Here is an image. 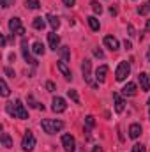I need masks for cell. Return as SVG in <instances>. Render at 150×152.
<instances>
[{
    "mask_svg": "<svg viewBox=\"0 0 150 152\" xmlns=\"http://www.w3.org/2000/svg\"><path fill=\"white\" fill-rule=\"evenodd\" d=\"M41 127L46 134H57L64 129V122L57 120V118H44V120H41Z\"/></svg>",
    "mask_w": 150,
    "mask_h": 152,
    "instance_id": "6da1fadb",
    "label": "cell"
},
{
    "mask_svg": "<svg viewBox=\"0 0 150 152\" xmlns=\"http://www.w3.org/2000/svg\"><path fill=\"white\" fill-rule=\"evenodd\" d=\"M7 112L12 115L14 118H21V120L28 118V112L25 110V104H23L20 99H16L14 103H9V104H7Z\"/></svg>",
    "mask_w": 150,
    "mask_h": 152,
    "instance_id": "7a4b0ae2",
    "label": "cell"
},
{
    "mask_svg": "<svg viewBox=\"0 0 150 152\" xmlns=\"http://www.w3.org/2000/svg\"><path fill=\"white\" fill-rule=\"evenodd\" d=\"M129 75H131V64L125 62V60H122V62L117 66V71H115V78H117V81H124Z\"/></svg>",
    "mask_w": 150,
    "mask_h": 152,
    "instance_id": "3957f363",
    "label": "cell"
},
{
    "mask_svg": "<svg viewBox=\"0 0 150 152\" xmlns=\"http://www.w3.org/2000/svg\"><path fill=\"white\" fill-rule=\"evenodd\" d=\"M36 143H37V140H36L34 133H32V131H25L23 140H21V149H23V151H27V152H30V151H34Z\"/></svg>",
    "mask_w": 150,
    "mask_h": 152,
    "instance_id": "277c9868",
    "label": "cell"
},
{
    "mask_svg": "<svg viewBox=\"0 0 150 152\" xmlns=\"http://www.w3.org/2000/svg\"><path fill=\"white\" fill-rule=\"evenodd\" d=\"M81 73H83V80H85L88 85L95 87V83H94V80H92V62H90L88 58L83 60V64H81Z\"/></svg>",
    "mask_w": 150,
    "mask_h": 152,
    "instance_id": "5b68a950",
    "label": "cell"
},
{
    "mask_svg": "<svg viewBox=\"0 0 150 152\" xmlns=\"http://www.w3.org/2000/svg\"><path fill=\"white\" fill-rule=\"evenodd\" d=\"M9 30L16 36H25V27L20 18H11L9 20Z\"/></svg>",
    "mask_w": 150,
    "mask_h": 152,
    "instance_id": "8992f818",
    "label": "cell"
},
{
    "mask_svg": "<svg viewBox=\"0 0 150 152\" xmlns=\"http://www.w3.org/2000/svg\"><path fill=\"white\" fill-rule=\"evenodd\" d=\"M66 108H67V104H66V99L64 97H53V101H51V110L55 112V113H64L66 112Z\"/></svg>",
    "mask_w": 150,
    "mask_h": 152,
    "instance_id": "52a82bcc",
    "label": "cell"
},
{
    "mask_svg": "<svg viewBox=\"0 0 150 152\" xmlns=\"http://www.w3.org/2000/svg\"><path fill=\"white\" fill-rule=\"evenodd\" d=\"M62 147L66 152H74L76 151V142L71 134H62Z\"/></svg>",
    "mask_w": 150,
    "mask_h": 152,
    "instance_id": "ba28073f",
    "label": "cell"
},
{
    "mask_svg": "<svg viewBox=\"0 0 150 152\" xmlns=\"http://www.w3.org/2000/svg\"><path fill=\"white\" fill-rule=\"evenodd\" d=\"M57 69L64 75L66 80H73V73H71V69H69V66H67V62H64V60H58L57 62Z\"/></svg>",
    "mask_w": 150,
    "mask_h": 152,
    "instance_id": "9c48e42d",
    "label": "cell"
},
{
    "mask_svg": "<svg viewBox=\"0 0 150 152\" xmlns=\"http://www.w3.org/2000/svg\"><path fill=\"white\" fill-rule=\"evenodd\" d=\"M21 51H23V57H25V60L28 62V64H32V66H37V60L30 55V50H28V46H27V41L23 39L21 41Z\"/></svg>",
    "mask_w": 150,
    "mask_h": 152,
    "instance_id": "30bf717a",
    "label": "cell"
},
{
    "mask_svg": "<svg viewBox=\"0 0 150 152\" xmlns=\"http://www.w3.org/2000/svg\"><path fill=\"white\" fill-rule=\"evenodd\" d=\"M104 46H106L108 50H111V51H117V50L120 48V42H118V39L113 37V36H106V37H104Z\"/></svg>",
    "mask_w": 150,
    "mask_h": 152,
    "instance_id": "8fae6325",
    "label": "cell"
},
{
    "mask_svg": "<svg viewBox=\"0 0 150 152\" xmlns=\"http://www.w3.org/2000/svg\"><path fill=\"white\" fill-rule=\"evenodd\" d=\"M48 42H50V48L57 51V50L60 48V37H58V34L50 32V34H48Z\"/></svg>",
    "mask_w": 150,
    "mask_h": 152,
    "instance_id": "7c38bea8",
    "label": "cell"
},
{
    "mask_svg": "<svg viewBox=\"0 0 150 152\" xmlns=\"http://www.w3.org/2000/svg\"><path fill=\"white\" fill-rule=\"evenodd\" d=\"M138 80H140L141 90H143V92H149V90H150V76L147 75V73H140Z\"/></svg>",
    "mask_w": 150,
    "mask_h": 152,
    "instance_id": "4fadbf2b",
    "label": "cell"
},
{
    "mask_svg": "<svg viewBox=\"0 0 150 152\" xmlns=\"http://www.w3.org/2000/svg\"><path fill=\"white\" fill-rule=\"evenodd\" d=\"M140 134H141V126L140 124H131L129 126V138H133V140H136V138H140Z\"/></svg>",
    "mask_w": 150,
    "mask_h": 152,
    "instance_id": "5bb4252c",
    "label": "cell"
},
{
    "mask_svg": "<svg viewBox=\"0 0 150 152\" xmlns=\"http://www.w3.org/2000/svg\"><path fill=\"white\" fill-rule=\"evenodd\" d=\"M106 75H108V66H99L97 71H95V80H97L99 83H104Z\"/></svg>",
    "mask_w": 150,
    "mask_h": 152,
    "instance_id": "9a60e30c",
    "label": "cell"
},
{
    "mask_svg": "<svg viewBox=\"0 0 150 152\" xmlns=\"http://www.w3.org/2000/svg\"><path fill=\"white\" fill-rule=\"evenodd\" d=\"M113 101H115V112H117V113H122V112H124V108H125L124 99H122L118 94H113Z\"/></svg>",
    "mask_w": 150,
    "mask_h": 152,
    "instance_id": "2e32d148",
    "label": "cell"
},
{
    "mask_svg": "<svg viewBox=\"0 0 150 152\" xmlns=\"http://www.w3.org/2000/svg\"><path fill=\"white\" fill-rule=\"evenodd\" d=\"M136 92H138V90H136V83H133V81H129V83L122 88V94H124V96H136Z\"/></svg>",
    "mask_w": 150,
    "mask_h": 152,
    "instance_id": "e0dca14e",
    "label": "cell"
},
{
    "mask_svg": "<svg viewBox=\"0 0 150 152\" xmlns=\"http://www.w3.org/2000/svg\"><path fill=\"white\" fill-rule=\"evenodd\" d=\"M48 23L51 25L53 32L60 28V18H58V16H55V14H48Z\"/></svg>",
    "mask_w": 150,
    "mask_h": 152,
    "instance_id": "ac0fdd59",
    "label": "cell"
},
{
    "mask_svg": "<svg viewBox=\"0 0 150 152\" xmlns=\"http://www.w3.org/2000/svg\"><path fill=\"white\" fill-rule=\"evenodd\" d=\"M87 21H88V25H90V28H92V30H95V32H97V30L101 28V23H99V20H97L95 16H88V18H87Z\"/></svg>",
    "mask_w": 150,
    "mask_h": 152,
    "instance_id": "d6986e66",
    "label": "cell"
},
{
    "mask_svg": "<svg viewBox=\"0 0 150 152\" xmlns=\"http://www.w3.org/2000/svg\"><path fill=\"white\" fill-rule=\"evenodd\" d=\"M58 53H60V58H62L64 62H67V60L71 58V51H69L67 46H60V48H58Z\"/></svg>",
    "mask_w": 150,
    "mask_h": 152,
    "instance_id": "ffe728a7",
    "label": "cell"
},
{
    "mask_svg": "<svg viewBox=\"0 0 150 152\" xmlns=\"http://www.w3.org/2000/svg\"><path fill=\"white\" fill-rule=\"evenodd\" d=\"M32 27H34L36 30H44V27H46V21H44L41 16H37V18H34V21H32Z\"/></svg>",
    "mask_w": 150,
    "mask_h": 152,
    "instance_id": "44dd1931",
    "label": "cell"
},
{
    "mask_svg": "<svg viewBox=\"0 0 150 152\" xmlns=\"http://www.w3.org/2000/svg\"><path fill=\"white\" fill-rule=\"evenodd\" d=\"M32 51H34L36 55H44V51H46V50H44V44H42L41 41H36V42L32 44Z\"/></svg>",
    "mask_w": 150,
    "mask_h": 152,
    "instance_id": "7402d4cb",
    "label": "cell"
},
{
    "mask_svg": "<svg viewBox=\"0 0 150 152\" xmlns=\"http://www.w3.org/2000/svg\"><path fill=\"white\" fill-rule=\"evenodd\" d=\"M2 147H5V149L12 147V140H11V136L7 133H2Z\"/></svg>",
    "mask_w": 150,
    "mask_h": 152,
    "instance_id": "603a6c76",
    "label": "cell"
},
{
    "mask_svg": "<svg viewBox=\"0 0 150 152\" xmlns=\"http://www.w3.org/2000/svg\"><path fill=\"white\" fill-rule=\"evenodd\" d=\"M90 5H92V11L95 12V14H101L103 12V5L97 2V0H94V2H90Z\"/></svg>",
    "mask_w": 150,
    "mask_h": 152,
    "instance_id": "cb8c5ba5",
    "label": "cell"
},
{
    "mask_svg": "<svg viewBox=\"0 0 150 152\" xmlns=\"http://www.w3.org/2000/svg\"><path fill=\"white\" fill-rule=\"evenodd\" d=\"M0 90H2V96L4 97H7L9 96V87H7V83H5V80H0Z\"/></svg>",
    "mask_w": 150,
    "mask_h": 152,
    "instance_id": "d4e9b609",
    "label": "cell"
},
{
    "mask_svg": "<svg viewBox=\"0 0 150 152\" xmlns=\"http://www.w3.org/2000/svg\"><path fill=\"white\" fill-rule=\"evenodd\" d=\"M67 96L74 101L76 104H79V96H78V92H76L74 88H71V90H67Z\"/></svg>",
    "mask_w": 150,
    "mask_h": 152,
    "instance_id": "484cf974",
    "label": "cell"
},
{
    "mask_svg": "<svg viewBox=\"0 0 150 152\" xmlns=\"http://www.w3.org/2000/svg\"><path fill=\"white\" fill-rule=\"evenodd\" d=\"M25 2H27V7H28V9H39V7H41L39 0H25Z\"/></svg>",
    "mask_w": 150,
    "mask_h": 152,
    "instance_id": "4316f807",
    "label": "cell"
},
{
    "mask_svg": "<svg viewBox=\"0 0 150 152\" xmlns=\"http://www.w3.org/2000/svg\"><path fill=\"white\" fill-rule=\"evenodd\" d=\"M131 152H147V149H145V145H143V143H134Z\"/></svg>",
    "mask_w": 150,
    "mask_h": 152,
    "instance_id": "83f0119b",
    "label": "cell"
},
{
    "mask_svg": "<svg viewBox=\"0 0 150 152\" xmlns=\"http://www.w3.org/2000/svg\"><path fill=\"white\" fill-rule=\"evenodd\" d=\"M85 122H87V126H88V127H94V126H95V120H94V117H92V115H87V117H85Z\"/></svg>",
    "mask_w": 150,
    "mask_h": 152,
    "instance_id": "f1b7e54d",
    "label": "cell"
},
{
    "mask_svg": "<svg viewBox=\"0 0 150 152\" xmlns=\"http://www.w3.org/2000/svg\"><path fill=\"white\" fill-rule=\"evenodd\" d=\"M4 73H5V75L9 76V78H14V76H16V73H14V69H11V67H7V66L4 67Z\"/></svg>",
    "mask_w": 150,
    "mask_h": 152,
    "instance_id": "f546056e",
    "label": "cell"
},
{
    "mask_svg": "<svg viewBox=\"0 0 150 152\" xmlns=\"http://www.w3.org/2000/svg\"><path fill=\"white\" fill-rule=\"evenodd\" d=\"M46 90H48V92H55V90H57L55 83H53V81H46Z\"/></svg>",
    "mask_w": 150,
    "mask_h": 152,
    "instance_id": "4dcf8cb0",
    "label": "cell"
},
{
    "mask_svg": "<svg viewBox=\"0 0 150 152\" xmlns=\"http://www.w3.org/2000/svg\"><path fill=\"white\" fill-rule=\"evenodd\" d=\"M0 4H2V7H4V9H7V7L14 5V0H0Z\"/></svg>",
    "mask_w": 150,
    "mask_h": 152,
    "instance_id": "1f68e13d",
    "label": "cell"
},
{
    "mask_svg": "<svg viewBox=\"0 0 150 152\" xmlns=\"http://www.w3.org/2000/svg\"><path fill=\"white\" fill-rule=\"evenodd\" d=\"M150 11V5L147 4V5H143V7H138V14H147Z\"/></svg>",
    "mask_w": 150,
    "mask_h": 152,
    "instance_id": "d6a6232c",
    "label": "cell"
},
{
    "mask_svg": "<svg viewBox=\"0 0 150 152\" xmlns=\"http://www.w3.org/2000/svg\"><path fill=\"white\" fill-rule=\"evenodd\" d=\"M127 32H129V36H131V37H134V36H136V30H134V27H133V25H127Z\"/></svg>",
    "mask_w": 150,
    "mask_h": 152,
    "instance_id": "836d02e7",
    "label": "cell"
},
{
    "mask_svg": "<svg viewBox=\"0 0 150 152\" xmlns=\"http://www.w3.org/2000/svg\"><path fill=\"white\" fill-rule=\"evenodd\" d=\"M62 2H64V5H67V7H73L76 4V0H62Z\"/></svg>",
    "mask_w": 150,
    "mask_h": 152,
    "instance_id": "e575fe53",
    "label": "cell"
},
{
    "mask_svg": "<svg viewBox=\"0 0 150 152\" xmlns=\"http://www.w3.org/2000/svg\"><path fill=\"white\" fill-rule=\"evenodd\" d=\"M124 46H125V50H133V42H131V41H127V39L124 41Z\"/></svg>",
    "mask_w": 150,
    "mask_h": 152,
    "instance_id": "d590c367",
    "label": "cell"
},
{
    "mask_svg": "<svg viewBox=\"0 0 150 152\" xmlns=\"http://www.w3.org/2000/svg\"><path fill=\"white\" fill-rule=\"evenodd\" d=\"M94 55H95V57H99V58H103V57H104L103 50H94Z\"/></svg>",
    "mask_w": 150,
    "mask_h": 152,
    "instance_id": "8d00e7d4",
    "label": "cell"
},
{
    "mask_svg": "<svg viewBox=\"0 0 150 152\" xmlns=\"http://www.w3.org/2000/svg\"><path fill=\"white\" fill-rule=\"evenodd\" d=\"M92 152H103V149H101V147H99V145H95V147H94V149H92Z\"/></svg>",
    "mask_w": 150,
    "mask_h": 152,
    "instance_id": "74e56055",
    "label": "cell"
},
{
    "mask_svg": "<svg viewBox=\"0 0 150 152\" xmlns=\"http://www.w3.org/2000/svg\"><path fill=\"white\" fill-rule=\"evenodd\" d=\"M145 30H147V32H149V30H150V20H149V21H147V25H145Z\"/></svg>",
    "mask_w": 150,
    "mask_h": 152,
    "instance_id": "f35d334b",
    "label": "cell"
},
{
    "mask_svg": "<svg viewBox=\"0 0 150 152\" xmlns=\"http://www.w3.org/2000/svg\"><path fill=\"white\" fill-rule=\"evenodd\" d=\"M147 60L150 62V48H149V51H147Z\"/></svg>",
    "mask_w": 150,
    "mask_h": 152,
    "instance_id": "ab89813d",
    "label": "cell"
},
{
    "mask_svg": "<svg viewBox=\"0 0 150 152\" xmlns=\"http://www.w3.org/2000/svg\"><path fill=\"white\" fill-rule=\"evenodd\" d=\"M149 115H150V99H149Z\"/></svg>",
    "mask_w": 150,
    "mask_h": 152,
    "instance_id": "60d3db41",
    "label": "cell"
},
{
    "mask_svg": "<svg viewBox=\"0 0 150 152\" xmlns=\"http://www.w3.org/2000/svg\"><path fill=\"white\" fill-rule=\"evenodd\" d=\"M149 5H150V0H149Z\"/></svg>",
    "mask_w": 150,
    "mask_h": 152,
    "instance_id": "b9f144b4",
    "label": "cell"
},
{
    "mask_svg": "<svg viewBox=\"0 0 150 152\" xmlns=\"http://www.w3.org/2000/svg\"><path fill=\"white\" fill-rule=\"evenodd\" d=\"M149 76H150V75H149Z\"/></svg>",
    "mask_w": 150,
    "mask_h": 152,
    "instance_id": "7bdbcfd3",
    "label": "cell"
}]
</instances>
